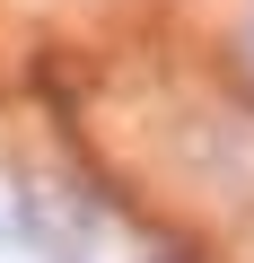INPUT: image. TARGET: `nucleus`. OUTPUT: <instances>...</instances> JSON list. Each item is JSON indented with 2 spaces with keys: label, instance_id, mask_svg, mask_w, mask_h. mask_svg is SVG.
<instances>
[{
  "label": "nucleus",
  "instance_id": "1",
  "mask_svg": "<svg viewBox=\"0 0 254 263\" xmlns=\"http://www.w3.org/2000/svg\"><path fill=\"white\" fill-rule=\"evenodd\" d=\"M245 44H254V35H245Z\"/></svg>",
  "mask_w": 254,
  "mask_h": 263
}]
</instances>
